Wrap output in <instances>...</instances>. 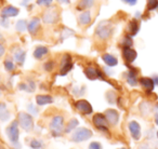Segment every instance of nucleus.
I'll list each match as a JSON object with an SVG mask.
<instances>
[{
	"instance_id": "nucleus-1",
	"label": "nucleus",
	"mask_w": 158,
	"mask_h": 149,
	"mask_svg": "<svg viewBox=\"0 0 158 149\" xmlns=\"http://www.w3.org/2000/svg\"><path fill=\"white\" fill-rule=\"evenodd\" d=\"M113 30H114V27H113L112 23L110 21H103L98 25L97 29H95V35L100 39L107 40L112 36Z\"/></svg>"
},
{
	"instance_id": "nucleus-2",
	"label": "nucleus",
	"mask_w": 158,
	"mask_h": 149,
	"mask_svg": "<svg viewBox=\"0 0 158 149\" xmlns=\"http://www.w3.org/2000/svg\"><path fill=\"white\" fill-rule=\"evenodd\" d=\"M92 137V131L87 127H78L72 134V140L75 143H81Z\"/></svg>"
},
{
	"instance_id": "nucleus-3",
	"label": "nucleus",
	"mask_w": 158,
	"mask_h": 149,
	"mask_svg": "<svg viewBox=\"0 0 158 149\" xmlns=\"http://www.w3.org/2000/svg\"><path fill=\"white\" fill-rule=\"evenodd\" d=\"M19 124L23 130H25L26 132H31L34 127V119L31 117V115L27 114V112H20L19 114Z\"/></svg>"
},
{
	"instance_id": "nucleus-4",
	"label": "nucleus",
	"mask_w": 158,
	"mask_h": 149,
	"mask_svg": "<svg viewBox=\"0 0 158 149\" xmlns=\"http://www.w3.org/2000/svg\"><path fill=\"white\" fill-rule=\"evenodd\" d=\"M60 20V14L56 8H49L42 14V22L46 24H55Z\"/></svg>"
},
{
	"instance_id": "nucleus-5",
	"label": "nucleus",
	"mask_w": 158,
	"mask_h": 149,
	"mask_svg": "<svg viewBox=\"0 0 158 149\" xmlns=\"http://www.w3.org/2000/svg\"><path fill=\"white\" fill-rule=\"evenodd\" d=\"M19 121H13L11 122V124L6 129V133L7 136L12 143H18L19 142V137H20V131H19Z\"/></svg>"
},
{
	"instance_id": "nucleus-6",
	"label": "nucleus",
	"mask_w": 158,
	"mask_h": 149,
	"mask_svg": "<svg viewBox=\"0 0 158 149\" xmlns=\"http://www.w3.org/2000/svg\"><path fill=\"white\" fill-rule=\"evenodd\" d=\"M92 121H93V124L95 125V127H98V129L101 130V131H107L108 124H110V123H108L105 115L95 114L94 116H93Z\"/></svg>"
},
{
	"instance_id": "nucleus-7",
	"label": "nucleus",
	"mask_w": 158,
	"mask_h": 149,
	"mask_svg": "<svg viewBox=\"0 0 158 149\" xmlns=\"http://www.w3.org/2000/svg\"><path fill=\"white\" fill-rule=\"evenodd\" d=\"M50 129L54 134H59L64 129V118L62 116H55L51 120Z\"/></svg>"
},
{
	"instance_id": "nucleus-8",
	"label": "nucleus",
	"mask_w": 158,
	"mask_h": 149,
	"mask_svg": "<svg viewBox=\"0 0 158 149\" xmlns=\"http://www.w3.org/2000/svg\"><path fill=\"white\" fill-rule=\"evenodd\" d=\"M75 107L78 111H80L81 114L84 115H90L92 114L93 109H92V106L90 105L88 101L86 99H79L75 103Z\"/></svg>"
},
{
	"instance_id": "nucleus-9",
	"label": "nucleus",
	"mask_w": 158,
	"mask_h": 149,
	"mask_svg": "<svg viewBox=\"0 0 158 149\" xmlns=\"http://www.w3.org/2000/svg\"><path fill=\"white\" fill-rule=\"evenodd\" d=\"M128 129H129L130 135L134 140H139L142 136V132H141V125L136 121H130L128 124Z\"/></svg>"
},
{
	"instance_id": "nucleus-10",
	"label": "nucleus",
	"mask_w": 158,
	"mask_h": 149,
	"mask_svg": "<svg viewBox=\"0 0 158 149\" xmlns=\"http://www.w3.org/2000/svg\"><path fill=\"white\" fill-rule=\"evenodd\" d=\"M139 83L141 84L143 89L146 91L147 93H151L154 91V88H155V82H154L153 78L149 77H142L139 79Z\"/></svg>"
},
{
	"instance_id": "nucleus-11",
	"label": "nucleus",
	"mask_w": 158,
	"mask_h": 149,
	"mask_svg": "<svg viewBox=\"0 0 158 149\" xmlns=\"http://www.w3.org/2000/svg\"><path fill=\"white\" fill-rule=\"evenodd\" d=\"M20 13V10L18 8L13 7V6H8V7L3 8L0 12V15L2 18H14Z\"/></svg>"
},
{
	"instance_id": "nucleus-12",
	"label": "nucleus",
	"mask_w": 158,
	"mask_h": 149,
	"mask_svg": "<svg viewBox=\"0 0 158 149\" xmlns=\"http://www.w3.org/2000/svg\"><path fill=\"white\" fill-rule=\"evenodd\" d=\"M73 68V63H72V58L68 54L64 55L63 58L61 62V74L64 76L66 74L68 71H70V69Z\"/></svg>"
},
{
	"instance_id": "nucleus-13",
	"label": "nucleus",
	"mask_w": 158,
	"mask_h": 149,
	"mask_svg": "<svg viewBox=\"0 0 158 149\" xmlns=\"http://www.w3.org/2000/svg\"><path fill=\"white\" fill-rule=\"evenodd\" d=\"M138 53L135 50H133L132 48H123V57L128 64H131L135 61Z\"/></svg>"
},
{
	"instance_id": "nucleus-14",
	"label": "nucleus",
	"mask_w": 158,
	"mask_h": 149,
	"mask_svg": "<svg viewBox=\"0 0 158 149\" xmlns=\"http://www.w3.org/2000/svg\"><path fill=\"white\" fill-rule=\"evenodd\" d=\"M104 115H105L106 119H107L108 123H110V125H116L117 123H118L119 121V114L117 110L115 109H107L105 112H104Z\"/></svg>"
},
{
	"instance_id": "nucleus-15",
	"label": "nucleus",
	"mask_w": 158,
	"mask_h": 149,
	"mask_svg": "<svg viewBox=\"0 0 158 149\" xmlns=\"http://www.w3.org/2000/svg\"><path fill=\"white\" fill-rule=\"evenodd\" d=\"M40 29V18H34L31 22L27 24V30L31 36H36L38 30Z\"/></svg>"
},
{
	"instance_id": "nucleus-16",
	"label": "nucleus",
	"mask_w": 158,
	"mask_h": 149,
	"mask_svg": "<svg viewBox=\"0 0 158 149\" xmlns=\"http://www.w3.org/2000/svg\"><path fill=\"white\" fill-rule=\"evenodd\" d=\"M85 74L89 80H97L99 78H102V74L100 70H98L94 67H88L85 69Z\"/></svg>"
},
{
	"instance_id": "nucleus-17",
	"label": "nucleus",
	"mask_w": 158,
	"mask_h": 149,
	"mask_svg": "<svg viewBox=\"0 0 158 149\" xmlns=\"http://www.w3.org/2000/svg\"><path fill=\"white\" fill-rule=\"evenodd\" d=\"M49 50L47 46H39L34 50V57L36 59H42L46 55H48Z\"/></svg>"
},
{
	"instance_id": "nucleus-18",
	"label": "nucleus",
	"mask_w": 158,
	"mask_h": 149,
	"mask_svg": "<svg viewBox=\"0 0 158 149\" xmlns=\"http://www.w3.org/2000/svg\"><path fill=\"white\" fill-rule=\"evenodd\" d=\"M78 22L81 26H87L91 23V13L90 11H84L78 16Z\"/></svg>"
},
{
	"instance_id": "nucleus-19",
	"label": "nucleus",
	"mask_w": 158,
	"mask_h": 149,
	"mask_svg": "<svg viewBox=\"0 0 158 149\" xmlns=\"http://www.w3.org/2000/svg\"><path fill=\"white\" fill-rule=\"evenodd\" d=\"M102 59H103L104 63L107 66H110V67H114V66H116L117 64H118L117 57L112 54H108V53H105V54L102 55Z\"/></svg>"
},
{
	"instance_id": "nucleus-20",
	"label": "nucleus",
	"mask_w": 158,
	"mask_h": 149,
	"mask_svg": "<svg viewBox=\"0 0 158 149\" xmlns=\"http://www.w3.org/2000/svg\"><path fill=\"white\" fill-rule=\"evenodd\" d=\"M139 31V23L136 20H132L129 22V24H128L127 26V33L129 36H131V37H133V36H135L136 34H138Z\"/></svg>"
},
{
	"instance_id": "nucleus-21",
	"label": "nucleus",
	"mask_w": 158,
	"mask_h": 149,
	"mask_svg": "<svg viewBox=\"0 0 158 149\" xmlns=\"http://www.w3.org/2000/svg\"><path fill=\"white\" fill-rule=\"evenodd\" d=\"M36 103H37L38 106H44L53 103V99L50 95H37L36 96Z\"/></svg>"
},
{
	"instance_id": "nucleus-22",
	"label": "nucleus",
	"mask_w": 158,
	"mask_h": 149,
	"mask_svg": "<svg viewBox=\"0 0 158 149\" xmlns=\"http://www.w3.org/2000/svg\"><path fill=\"white\" fill-rule=\"evenodd\" d=\"M13 56H14L15 62L19 64V65H23V64H24V61H25V57H26V53H25L22 49H16Z\"/></svg>"
},
{
	"instance_id": "nucleus-23",
	"label": "nucleus",
	"mask_w": 158,
	"mask_h": 149,
	"mask_svg": "<svg viewBox=\"0 0 158 149\" xmlns=\"http://www.w3.org/2000/svg\"><path fill=\"white\" fill-rule=\"evenodd\" d=\"M127 82L131 87H135L136 84H138V82H139L138 77H136V74L133 70H130L127 74Z\"/></svg>"
},
{
	"instance_id": "nucleus-24",
	"label": "nucleus",
	"mask_w": 158,
	"mask_h": 149,
	"mask_svg": "<svg viewBox=\"0 0 158 149\" xmlns=\"http://www.w3.org/2000/svg\"><path fill=\"white\" fill-rule=\"evenodd\" d=\"M94 3V0H80L79 5L77 6V10L81 11V10H87L91 8Z\"/></svg>"
},
{
	"instance_id": "nucleus-25",
	"label": "nucleus",
	"mask_w": 158,
	"mask_h": 149,
	"mask_svg": "<svg viewBox=\"0 0 158 149\" xmlns=\"http://www.w3.org/2000/svg\"><path fill=\"white\" fill-rule=\"evenodd\" d=\"M10 118V114L7 109V106L5 103H0V120L7 121Z\"/></svg>"
},
{
	"instance_id": "nucleus-26",
	"label": "nucleus",
	"mask_w": 158,
	"mask_h": 149,
	"mask_svg": "<svg viewBox=\"0 0 158 149\" xmlns=\"http://www.w3.org/2000/svg\"><path fill=\"white\" fill-rule=\"evenodd\" d=\"M78 124H79V122H78V120H77V119H70V120L68 121L66 127H65V132H66V133H69V132H72L73 130L76 129Z\"/></svg>"
},
{
	"instance_id": "nucleus-27",
	"label": "nucleus",
	"mask_w": 158,
	"mask_h": 149,
	"mask_svg": "<svg viewBox=\"0 0 158 149\" xmlns=\"http://www.w3.org/2000/svg\"><path fill=\"white\" fill-rule=\"evenodd\" d=\"M19 88H20V90H24V91H26V92H33V91L35 90V83L31 81L29 82L28 84L21 83L20 86H19Z\"/></svg>"
},
{
	"instance_id": "nucleus-28",
	"label": "nucleus",
	"mask_w": 158,
	"mask_h": 149,
	"mask_svg": "<svg viewBox=\"0 0 158 149\" xmlns=\"http://www.w3.org/2000/svg\"><path fill=\"white\" fill-rule=\"evenodd\" d=\"M15 29L18 31H20V33H22V31H24L25 29H27V23L25 20H20L16 22L15 24Z\"/></svg>"
},
{
	"instance_id": "nucleus-29",
	"label": "nucleus",
	"mask_w": 158,
	"mask_h": 149,
	"mask_svg": "<svg viewBox=\"0 0 158 149\" xmlns=\"http://www.w3.org/2000/svg\"><path fill=\"white\" fill-rule=\"evenodd\" d=\"M132 44H133V41H132L131 36H129V35L125 36L123 41H121V46H123V48H131Z\"/></svg>"
},
{
	"instance_id": "nucleus-30",
	"label": "nucleus",
	"mask_w": 158,
	"mask_h": 149,
	"mask_svg": "<svg viewBox=\"0 0 158 149\" xmlns=\"http://www.w3.org/2000/svg\"><path fill=\"white\" fill-rule=\"evenodd\" d=\"M158 8V0H147V9L148 11H153Z\"/></svg>"
},
{
	"instance_id": "nucleus-31",
	"label": "nucleus",
	"mask_w": 158,
	"mask_h": 149,
	"mask_svg": "<svg viewBox=\"0 0 158 149\" xmlns=\"http://www.w3.org/2000/svg\"><path fill=\"white\" fill-rule=\"evenodd\" d=\"M75 34V31L74 30H72V29H69V28H64L63 29V33H62V38L61 39L62 40H64V39H66V38H68V37H70V36H73Z\"/></svg>"
},
{
	"instance_id": "nucleus-32",
	"label": "nucleus",
	"mask_w": 158,
	"mask_h": 149,
	"mask_svg": "<svg viewBox=\"0 0 158 149\" xmlns=\"http://www.w3.org/2000/svg\"><path fill=\"white\" fill-rule=\"evenodd\" d=\"M5 68L7 71H12L14 70V64L11 59H6L5 61Z\"/></svg>"
},
{
	"instance_id": "nucleus-33",
	"label": "nucleus",
	"mask_w": 158,
	"mask_h": 149,
	"mask_svg": "<svg viewBox=\"0 0 158 149\" xmlns=\"http://www.w3.org/2000/svg\"><path fill=\"white\" fill-rule=\"evenodd\" d=\"M52 2L53 0H36V3L38 6H41V7H49Z\"/></svg>"
},
{
	"instance_id": "nucleus-34",
	"label": "nucleus",
	"mask_w": 158,
	"mask_h": 149,
	"mask_svg": "<svg viewBox=\"0 0 158 149\" xmlns=\"http://www.w3.org/2000/svg\"><path fill=\"white\" fill-rule=\"evenodd\" d=\"M31 149H41L42 144H41V142H39V140L33 139L31 142Z\"/></svg>"
},
{
	"instance_id": "nucleus-35",
	"label": "nucleus",
	"mask_w": 158,
	"mask_h": 149,
	"mask_svg": "<svg viewBox=\"0 0 158 149\" xmlns=\"http://www.w3.org/2000/svg\"><path fill=\"white\" fill-rule=\"evenodd\" d=\"M106 99H107V101H108V103H110V104H114L115 103V99H116V95H115L114 92L110 91V92H107V94H106Z\"/></svg>"
},
{
	"instance_id": "nucleus-36",
	"label": "nucleus",
	"mask_w": 158,
	"mask_h": 149,
	"mask_svg": "<svg viewBox=\"0 0 158 149\" xmlns=\"http://www.w3.org/2000/svg\"><path fill=\"white\" fill-rule=\"evenodd\" d=\"M89 149H103V148H102V145L99 142H92L89 145Z\"/></svg>"
},
{
	"instance_id": "nucleus-37",
	"label": "nucleus",
	"mask_w": 158,
	"mask_h": 149,
	"mask_svg": "<svg viewBox=\"0 0 158 149\" xmlns=\"http://www.w3.org/2000/svg\"><path fill=\"white\" fill-rule=\"evenodd\" d=\"M53 65H54V63H53V62H48V63H47L46 65H44V68H46V70L50 71V70H52Z\"/></svg>"
},
{
	"instance_id": "nucleus-38",
	"label": "nucleus",
	"mask_w": 158,
	"mask_h": 149,
	"mask_svg": "<svg viewBox=\"0 0 158 149\" xmlns=\"http://www.w3.org/2000/svg\"><path fill=\"white\" fill-rule=\"evenodd\" d=\"M0 25H2V26H5V27L9 26V21H8V18H1V20H0Z\"/></svg>"
},
{
	"instance_id": "nucleus-39",
	"label": "nucleus",
	"mask_w": 158,
	"mask_h": 149,
	"mask_svg": "<svg viewBox=\"0 0 158 149\" xmlns=\"http://www.w3.org/2000/svg\"><path fill=\"white\" fill-rule=\"evenodd\" d=\"M123 1L125 3H128V5H130V6H134L136 3V1H138V0H123Z\"/></svg>"
},
{
	"instance_id": "nucleus-40",
	"label": "nucleus",
	"mask_w": 158,
	"mask_h": 149,
	"mask_svg": "<svg viewBox=\"0 0 158 149\" xmlns=\"http://www.w3.org/2000/svg\"><path fill=\"white\" fill-rule=\"evenodd\" d=\"M5 52H6V49H5V46H3L2 44L0 43V57H1V56H3V54H5Z\"/></svg>"
},
{
	"instance_id": "nucleus-41",
	"label": "nucleus",
	"mask_w": 158,
	"mask_h": 149,
	"mask_svg": "<svg viewBox=\"0 0 158 149\" xmlns=\"http://www.w3.org/2000/svg\"><path fill=\"white\" fill-rule=\"evenodd\" d=\"M59 3H63V5H69L70 0H56Z\"/></svg>"
},
{
	"instance_id": "nucleus-42",
	"label": "nucleus",
	"mask_w": 158,
	"mask_h": 149,
	"mask_svg": "<svg viewBox=\"0 0 158 149\" xmlns=\"http://www.w3.org/2000/svg\"><path fill=\"white\" fill-rule=\"evenodd\" d=\"M139 149H151V147H149L147 144H143V145H140V146H139Z\"/></svg>"
},
{
	"instance_id": "nucleus-43",
	"label": "nucleus",
	"mask_w": 158,
	"mask_h": 149,
	"mask_svg": "<svg viewBox=\"0 0 158 149\" xmlns=\"http://www.w3.org/2000/svg\"><path fill=\"white\" fill-rule=\"evenodd\" d=\"M154 120H155L156 125H158V112H156V114H155V117H154Z\"/></svg>"
},
{
	"instance_id": "nucleus-44",
	"label": "nucleus",
	"mask_w": 158,
	"mask_h": 149,
	"mask_svg": "<svg viewBox=\"0 0 158 149\" xmlns=\"http://www.w3.org/2000/svg\"><path fill=\"white\" fill-rule=\"evenodd\" d=\"M153 80H154V82H155L156 86H158V76H154Z\"/></svg>"
},
{
	"instance_id": "nucleus-45",
	"label": "nucleus",
	"mask_w": 158,
	"mask_h": 149,
	"mask_svg": "<svg viewBox=\"0 0 158 149\" xmlns=\"http://www.w3.org/2000/svg\"><path fill=\"white\" fill-rule=\"evenodd\" d=\"M156 136H157V139H158V131L156 132Z\"/></svg>"
},
{
	"instance_id": "nucleus-46",
	"label": "nucleus",
	"mask_w": 158,
	"mask_h": 149,
	"mask_svg": "<svg viewBox=\"0 0 158 149\" xmlns=\"http://www.w3.org/2000/svg\"><path fill=\"white\" fill-rule=\"evenodd\" d=\"M0 149H6L5 147H2V146H0Z\"/></svg>"
},
{
	"instance_id": "nucleus-47",
	"label": "nucleus",
	"mask_w": 158,
	"mask_h": 149,
	"mask_svg": "<svg viewBox=\"0 0 158 149\" xmlns=\"http://www.w3.org/2000/svg\"><path fill=\"white\" fill-rule=\"evenodd\" d=\"M118 149H128V148H125V147H123V148H118Z\"/></svg>"
},
{
	"instance_id": "nucleus-48",
	"label": "nucleus",
	"mask_w": 158,
	"mask_h": 149,
	"mask_svg": "<svg viewBox=\"0 0 158 149\" xmlns=\"http://www.w3.org/2000/svg\"><path fill=\"white\" fill-rule=\"evenodd\" d=\"M0 96H1V91H0Z\"/></svg>"
}]
</instances>
